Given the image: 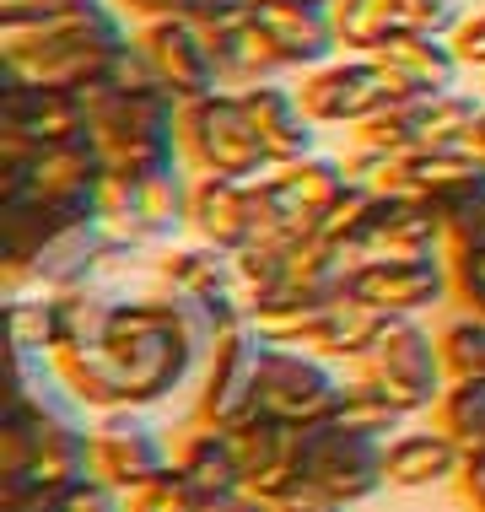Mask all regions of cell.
<instances>
[{
	"label": "cell",
	"mask_w": 485,
	"mask_h": 512,
	"mask_svg": "<svg viewBox=\"0 0 485 512\" xmlns=\"http://www.w3.org/2000/svg\"><path fill=\"white\" fill-rule=\"evenodd\" d=\"M211 340H216V324L205 318V308L173 292L119 297L114 318H108V335H103L135 410L162 405L168 394L184 389L194 372L205 367Z\"/></svg>",
	"instance_id": "obj_1"
},
{
	"label": "cell",
	"mask_w": 485,
	"mask_h": 512,
	"mask_svg": "<svg viewBox=\"0 0 485 512\" xmlns=\"http://www.w3.org/2000/svg\"><path fill=\"white\" fill-rule=\"evenodd\" d=\"M135 38V22L114 0H81L38 27H0V76L44 81V87L92 92L119 44Z\"/></svg>",
	"instance_id": "obj_2"
},
{
	"label": "cell",
	"mask_w": 485,
	"mask_h": 512,
	"mask_svg": "<svg viewBox=\"0 0 485 512\" xmlns=\"http://www.w3.org/2000/svg\"><path fill=\"white\" fill-rule=\"evenodd\" d=\"M92 141L103 151L108 173H168L184 168V146H178V114L184 98L168 87H141V92H92Z\"/></svg>",
	"instance_id": "obj_3"
},
{
	"label": "cell",
	"mask_w": 485,
	"mask_h": 512,
	"mask_svg": "<svg viewBox=\"0 0 485 512\" xmlns=\"http://www.w3.org/2000/svg\"><path fill=\"white\" fill-rule=\"evenodd\" d=\"M356 378L383 389L405 415H432L437 399L448 394V372H442L437 340L426 335L421 318H383L372 345L351 362Z\"/></svg>",
	"instance_id": "obj_4"
},
{
	"label": "cell",
	"mask_w": 485,
	"mask_h": 512,
	"mask_svg": "<svg viewBox=\"0 0 485 512\" xmlns=\"http://www.w3.org/2000/svg\"><path fill=\"white\" fill-rule=\"evenodd\" d=\"M189 178L184 168L168 173H103V189H97V227L108 238L130 243V248H157L173 243L178 232H189Z\"/></svg>",
	"instance_id": "obj_5"
},
{
	"label": "cell",
	"mask_w": 485,
	"mask_h": 512,
	"mask_svg": "<svg viewBox=\"0 0 485 512\" xmlns=\"http://www.w3.org/2000/svg\"><path fill=\"white\" fill-rule=\"evenodd\" d=\"M178 146H184L189 173H221V178H259L270 168L265 141H259L254 119L238 92H205L189 98L178 114Z\"/></svg>",
	"instance_id": "obj_6"
},
{
	"label": "cell",
	"mask_w": 485,
	"mask_h": 512,
	"mask_svg": "<svg viewBox=\"0 0 485 512\" xmlns=\"http://www.w3.org/2000/svg\"><path fill=\"white\" fill-rule=\"evenodd\" d=\"M351 178H345L340 157H297V162H275L254 178V205H259V238H281L302 243L318 232L324 211L335 205Z\"/></svg>",
	"instance_id": "obj_7"
},
{
	"label": "cell",
	"mask_w": 485,
	"mask_h": 512,
	"mask_svg": "<svg viewBox=\"0 0 485 512\" xmlns=\"http://www.w3.org/2000/svg\"><path fill=\"white\" fill-rule=\"evenodd\" d=\"M340 389H345L340 362L291 351V345H265L254 378V410L281 426H324L340 405Z\"/></svg>",
	"instance_id": "obj_8"
},
{
	"label": "cell",
	"mask_w": 485,
	"mask_h": 512,
	"mask_svg": "<svg viewBox=\"0 0 485 512\" xmlns=\"http://www.w3.org/2000/svg\"><path fill=\"white\" fill-rule=\"evenodd\" d=\"M232 448H238V469H243V491L259 502H286L291 491L308 486V437L313 426H281L270 415L248 410L227 426Z\"/></svg>",
	"instance_id": "obj_9"
},
{
	"label": "cell",
	"mask_w": 485,
	"mask_h": 512,
	"mask_svg": "<svg viewBox=\"0 0 485 512\" xmlns=\"http://www.w3.org/2000/svg\"><path fill=\"white\" fill-rule=\"evenodd\" d=\"M297 98H302V108H308V119L318 124V130H324V124L356 130V124L372 119L383 103H394L399 92L388 87V76L378 71L372 54H335V60L302 71Z\"/></svg>",
	"instance_id": "obj_10"
},
{
	"label": "cell",
	"mask_w": 485,
	"mask_h": 512,
	"mask_svg": "<svg viewBox=\"0 0 485 512\" xmlns=\"http://www.w3.org/2000/svg\"><path fill=\"white\" fill-rule=\"evenodd\" d=\"M259 356H265V335L254 329V318L216 329L211 356L200 367V399H194V421L205 426H232L238 415L254 410V378Z\"/></svg>",
	"instance_id": "obj_11"
},
{
	"label": "cell",
	"mask_w": 485,
	"mask_h": 512,
	"mask_svg": "<svg viewBox=\"0 0 485 512\" xmlns=\"http://www.w3.org/2000/svg\"><path fill=\"white\" fill-rule=\"evenodd\" d=\"M345 297L367 302L378 313H394V318H421L442 297H453V265L442 254H432V259H367V265L345 270Z\"/></svg>",
	"instance_id": "obj_12"
},
{
	"label": "cell",
	"mask_w": 485,
	"mask_h": 512,
	"mask_svg": "<svg viewBox=\"0 0 485 512\" xmlns=\"http://www.w3.org/2000/svg\"><path fill=\"white\" fill-rule=\"evenodd\" d=\"M157 286L173 292V297H184V302H200L216 329L248 318L238 265H232V254H221V248H211V243H168L162 259H157Z\"/></svg>",
	"instance_id": "obj_13"
},
{
	"label": "cell",
	"mask_w": 485,
	"mask_h": 512,
	"mask_svg": "<svg viewBox=\"0 0 485 512\" xmlns=\"http://www.w3.org/2000/svg\"><path fill=\"white\" fill-rule=\"evenodd\" d=\"M383 448L388 442L345 432V426H335V421L313 426V437H308V486L335 496V502H345V507L367 502V496H378L388 486Z\"/></svg>",
	"instance_id": "obj_14"
},
{
	"label": "cell",
	"mask_w": 485,
	"mask_h": 512,
	"mask_svg": "<svg viewBox=\"0 0 485 512\" xmlns=\"http://www.w3.org/2000/svg\"><path fill=\"white\" fill-rule=\"evenodd\" d=\"M0 130L27 135L38 151L92 135V103L76 87H44V81L0 76Z\"/></svg>",
	"instance_id": "obj_15"
},
{
	"label": "cell",
	"mask_w": 485,
	"mask_h": 512,
	"mask_svg": "<svg viewBox=\"0 0 485 512\" xmlns=\"http://www.w3.org/2000/svg\"><path fill=\"white\" fill-rule=\"evenodd\" d=\"M173 464V448L141 410H108L92 421V480L114 486L119 496L135 491L141 480L162 475Z\"/></svg>",
	"instance_id": "obj_16"
},
{
	"label": "cell",
	"mask_w": 485,
	"mask_h": 512,
	"mask_svg": "<svg viewBox=\"0 0 485 512\" xmlns=\"http://www.w3.org/2000/svg\"><path fill=\"white\" fill-rule=\"evenodd\" d=\"M103 151H97L92 135L81 141H65V146H49L38 151L33 162V205L44 211L49 221H97V189H103Z\"/></svg>",
	"instance_id": "obj_17"
},
{
	"label": "cell",
	"mask_w": 485,
	"mask_h": 512,
	"mask_svg": "<svg viewBox=\"0 0 485 512\" xmlns=\"http://www.w3.org/2000/svg\"><path fill=\"white\" fill-rule=\"evenodd\" d=\"M135 38H141L151 71L173 92V98H205V92H221V60L211 49V38L200 33L189 17H157V22H135Z\"/></svg>",
	"instance_id": "obj_18"
},
{
	"label": "cell",
	"mask_w": 485,
	"mask_h": 512,
	"mask_svg": "<svg viewBox=\"0 0 485 512\" xmlns=\"http://www.w3.org/2000/svg\"><path fill=\"white\" fill-rule=\"evenodd\" d=\"M442 254V216L421 195H378L351 248V265L367 259H432ZM448 259V254H442Z\"/></svg>",
	"instance_id": "obj_19"
},
{
	"label": "cell",
	"mask_w": 485,
	"mask_h": 512,
	"mask_svg": "<svg viewBox=\"0 0 485 512\" xmlns=\"http://www.w3.org/2000/svg\"><path fill=\"white\" fill-rule=\"evenodd\" d=\"M189 238L211 243V248H221V254H238L243 243H254L259 238L254 178L194 173L189 178Z\"/></svg>",
	"instance_id": "obj_20"
},
{
	"label": "cell",
	"mask_w": 485,
	"mask_h": 512,
	"mask_svg": "<svg viewBox=\"0 0 485 512\" xmlns=\"http://www.w3.org/2000/svg\"><path fill=\"white\" fill-rule=\"evenodd\" d=\"M378 60V71L388 76V87L399 98H437V92H453L464 60L453 49V38H426V33H388L383 44L367 49Z\"/></svg>",
	"instance_id": "obj_21"
},
{
	"label": "cell",
	"mask_w": 485,
	"mask_h": 512,
	"mask_svg": "<svg viewBox=\"0 0 485 512\" xmlns=\"http://www.w3.org/2000/svg\"><path fill=\"white\" fill-rule=\"evenodd\" d=\"M254 22L275 38V49L291 65V76H302V71H313V65L340 54L329 0H254Z\"/></svg>",
	"instance_id": "obj_22"
},
{
	"label": "cell",
	"mask_w": 485,
	"mask_h": 512,
	"mask_svg": "<svg viewBox=\"0 0 485 512\" xmlns=\"http://www.w3.org/2000/svg\"><path fill=\"white\" fill-rule=\"evenodd\" d=\"M238 98L248 108V119H254L259 141H265L270 168L275 162H297V157H313L318 151V124L308 119L297 87H286V81H259V87H243Z\"/></svg>",
	"instance_id": "obj_23"
},
{
	"label": "cell",
	"mask_w": 485,
	"mask_h": 512,
	"mask_svg": "<svg viewBox=\"0 0 485 512\" xmlns=\"http://www.w3.org/2000/svg\"><path fill=\"white\" fill-rule=\"evenodd\" d=\"M405 189L421 200L453 211V205L485 200V157L469 146H415L405 157Z\"/></svg>",
	"instance_id": "obj_24"
},
{
	"label": "cell",
	"mask_w": 485,
	"mask_h": 512,
	"mask_svg": "<svg viewBox=\"0 0 485 512\" xmlns=\"http://www.w3.org/2000/svg\"><path fill=\"white\" fill-rule=\"evenodd\" d=\"M464 469V448L453 442L442 426H405L399 437H388L383 448V475L388 486L399 491H426V486H442V480H459Z\"/></svg>",
	"instance_id": "obj_25"
},
{
	"label": "cell",
	"mask_w": 485,
	"mask_h": 512,
	"mask_svg": "<svg viewBox=\"0 0 485 512\" xmlns=\"http://www.w3.org/2000/svg\"><path fill=\"white\" fill-rule=\"evenodd\" d=\"M27 475L44 491H60V496L71 486H81V480H92V426H81V415H71V421H44Z\"/></svg>",
	"instance_id": "obj_26"
},
{
	"label": "cell",
	"mask_w": 485,
	"mask_h": 512,
	"mask_svg": "<svg viewBox=\"0 0 485 512\" xmlns=\"http://www.w3.org/2000/svg\"><path fill=\"white\" fill-rule=\"evenodd\" d=\"M173 464L205 491V502H211V496H227V491H243L238 448H232V432H227V426L189 421V432L178 437V448H173Z\"/></svg>",
	"instance_id": "obj_27"
},
{
	"label": "cell",
	"mask_w": 485,
	"mask_h": 512,
	"mask_svg": "<svg viewBox=\"0 0 485 512\" xmlns=\"http://www.w3.org/2000/svg\"><path fill=\"white\" fill-rule=\"evenodd\" d=\"M335 426H345V432H362V437H378V442H388V437H399L410 426V415L394 405L383 389H372L367 378H356V372H345V389H340V405H335V415H329Z\"/></svg>",
	"instance_id": "obj_28"
},
{
	"label": "cell",
	"mask_w": 485,
	"mask_h": 512,
	"mask_svg": "<svg viewBox=\"0 0 485 512\" xmlns=\"http://www.w3.org/2000/svg\"><path fill=\"white\" fill-rule=\"evenodd\" d=\"M383 318H394V313H378V308H367V302H356V297H340L335 308H329L324 329H318L313 356H324V362H345V367H351L356 356H362L367 345H372V335L383 329Z\"/></svg>",
	"instance_id": "obj_29"
},
{
	"label": "cell",
	"mask_w": 485,
	"mask_h": 512,
	"mask_svg": "<svg viewBox=\"0 0 485 512\" xmlns=\"http://www.w3.org/2000/svg\"><path fill=\"white\" fill-rule=\"evenodd\" d=\"M480 114H485V103L459 87L437 92V98H421L415 103V141L421 146H469Z\"/></svg>",
	"instance_id": "obj_30"
},
{
	"label": "cell",
	"mask_w": 485,
	"mask_h": 512,
	"mask_svg": "<svg viewBox=\"0 0 485 512\" xmlns=\"http://www.w3.org/2000/svg\"><path fill=\"white\" fill-rule=\"evenodd\" d=\"M6 318H11V356H38V362H49V356L60 351V318H54L49 292H11Z\"/></svg>",
	"instance_id": "obj_31"
},
{
	"label": "cell",
	"mask_w": 485,
	"mask_h": 512,
	"mask_svg": "<svg viewBox=\"0 0 485 512\" xmlns=\"http://www.w3.org/2000/svg\"><path fill=\"white\" fill-rule=\"evenodd\" d=\"M432 421L459 442L464 453H485V383H448Z\"/></svg>",
	"instance_id": "obj_32"
},
{
	"label": "cell",
	"mask_w": 485,
	"mask_h": 512,
	"mask_svg": "<svg viewBox=\"0 0 485 512\" xmlns=\"http://www.w3.org/2000/svg\"><path fill=\"white\" fill-rule=\"evenodd\" d=\"M291 254H297V243H281V238H254V243H243L238 254H232L243 297H248V302L270 297L275 286L291 275Z\"/></svg>",
	"instance_id": "obj_33"
},
{
	"label": "cell",
	"mask_w": 485,
	"mask_h": 512,
	"mask_svg": "<svg viewBox=\"0 0 485 512\" xmlns=\"http://www.w3.org/2000/svg\"><path fill=\"white\" fill-rule=\"evenodd\" d=\"M437 356H442L448 383H485V318L464 313L453 324H442Z\"/></svg>",
	"instance_id": "obj_34"
},
{
	"label": "cell",
	"mask_w": 485,
	"mask_h": 512,
	"mask_svg": "<svg viewBox=\"0 0 485 512\" xmlns=\"http://www.w3.org/2000/svg\"><path fill=\"white\" fill-rule=\"evenodd\" d=\"M200 507H205V491L178 464L141 480L135 491H124V512H200Z\"/></svg>",
	"instance_id": "obj_35"
},
{
	"label": "cell",
	"mask_w": 485,
	"mask_h": 512,
	"mask_svg": "<svg viewBox=\"0 0 485 512\" xmlns=\"http://www.w3.org/2000/svg\"><path fill=\"white\" fill-rule=\"evenodd\" d=\"M415 103L421 98H394L383 103L372 119H362L351 130V146H367V151H415Z\"/></svg>",
	"instance_id": "obj_36"
},
{
	"label": "cell",
	"mask_w": 485,
	"mask_h": 512,
	"mask_svg": "<svg viewBox=\"0 0 485 512\" xmlns=\"http://www.w3.org/2000/svg\"><path fill=\"white\" fill-rule=\"evenodd\" d=\"M464 0H388V33L453 38L464 27Z\"/></svg>",
	"instance_id": "obj_37"
},
{
	"label": "cell",
	"mask_w": 485,
	"mask_h": 512,
	"mask_svg": "<svg viewBox=\"0 0 485 512\" xmlns=\"http://www.w3.org/2000/svg\"><path fill=\"white\" fill-rule=\"evenodd\" d=\"M329 11H335L340 49L367 54L372 44L388 38V0H329Z\"/></svg>",
	"instance_id": "obj_38"
},
{
	"label": "cell",
	"mask_w": 485,
	"mask_h": 512,
	"mask_svg": "<svg viewBox=\"0 0 485 512\" xmlns=\"http://www.w3.org/2000/svg\"><path fill=\"white\" fill-rule=\"evenodd\" d=\"M442 254L448 259L485 254V200H469V205L442 211Z\"/></svg>",
	"instance_id": "obj_39"
},
{
	"label": "cell",
	"mask_w": 485,
	"mask_h": 512,
	"mask_svg": "<svg viewBox=\"0 0 485 512\" xmlns=\"http://www.w3.org/2000/svg\"><path fill=\"white\" fill-rule=\"evenodd\" d=\"M448 265H453V302L485 318V254H464V259H448Z\"/></svg>",
	"instance_id": "obj_40"
},
{
	"label": "cell",
	"mask_w": 485,
	"mask_h": 512,
	"mask_svg": "<svg viewBox=\"0 0 485 512\" xmlns=\"http://www.w3.org/2000/svg\"><path fill=\"white\" fill-rule=\"evenodd\" d=\"M60 512H124V496L103 480H81L60 496Z\"/></svg>",
	"instance_id": "obj_41"
},
{
	"label": "cell",
	"mask_w": 485,
	"mask_h": 512,
	"mask_svg": "<svg viewBox=\"0 0 485 512\" xmlns=\"http://www.w3.org/2000/svg\"><path fill=\"white\" fill-rule=\"evenodd\" d=\"M71 6H81V0H0V27H38Z\"/></svg>",
	"instance_id": "obj_42"
},
{
	"label": "cell",
	"mask_w": 485,
	"mask_h": 512,
	"mask_svg": "<svg viewBox=\"0 0 485 512\" xmlns=\"http://www.w3.org/2000/svg\"><path fill=\"white\" fill-rule=\"evenodd\" d=\"M130 22H157V17H189L200 0H114Z\"/></svg>",
	"instance_id": "obj_43"
},
{
	"label": "cell",
	"mask_w": 485,
	"mask_h": 512,
	"mask_svg": "<svg viewBox=\"0 0 485 512\" xmlns=\"http://www.w3.org/2000/svg\"><path fill=\"white\" fill-rule=\"evenodd\" d=\"M453 49H459L464 65H475V71H485V11H475V17H464V27L453 33Z\"/></svg>",
	"instance_id": "obj_44"
},
{
	"label": "cell",
	"mask_w": 485,
	"mask_h": 512,
	"mask_svg": "<svg viewBox=\"0 0 485 512\" xmlns=\"http://www.w3.org/2000/svg\"><path fill=\"white\" fill-rule=\"evenodd\" d=\"M459 496L469 512H485V453H464V469H459Z\"/></svg>",
	"instance_id": "obj_45"
},
{
	"label": "cell",
	"mask_w": 485,
	"mask_h": 512,
	"mask_svg": "<svg viewBox=\"0 0 485 512\" xmlns=\"http://www.w3.org/2000/svg\"><path fill=\"white\" fill-rule=\"evenodd\" d=\"M275 512H351V507L335 502V496H324V491H313V486H302V491H291L286 502H275Z\"/></svg>",
	"instance_id": "obj_46"
},
{
	"label": "cell",
	"mask_w": 485,
	"mask_h": 512,
	"mask_svg": "<svg viewBox=\"0 0 485 512\" xmlns=\"http://www.w3.org/2000/svg\"><path fill=\"white\" fill-rule=\"evenodd\" d=\"M200 512H275V507L259 502V496H248V491H227V496H211Z\"/></svg>",
	"instance_id": "obj_47"
},
{
	"label": "cell",
	"mask_w": 485,
	"mask_h": 512,
	"mask_svg": "<svg viewBox=\"0 0 485 512\" xmlns=\"http://www.w3.org/2000/svg\"><path fill=\"white\" fill-rule=\"evenodd\" d=\"M469 151H480V157H485V114H480V124H475V135H469Z\"/></svg>",
	"instance_id": "obj_48"
}]
</instances>
